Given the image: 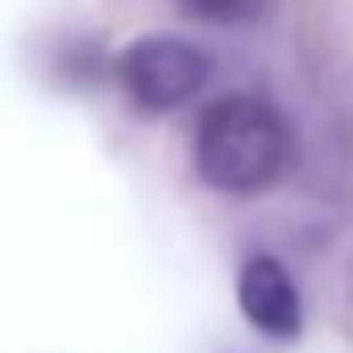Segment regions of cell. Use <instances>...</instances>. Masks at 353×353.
Masks as SVG:
<instances>
[{
  "label": "cell",
  "instance_id": "obj_1",
  "mask_svg": "<svg viewBox=\"0 0 353 353\" xmlns=\"http://www.w3.org/2000/svg\"><path fill=\"white\" fill-rule=\"evenodd\" d=\"M291 154L287 121L258 96H221L196 125V170L216 192H258Z\"/></svg>",
  "mask_w": 353,
  "mask_h": 353
},
{
  "label": "cell",
  "instance_id": "obj_2",
  "mask_svg": "<svg viewBox=\"0 0 353 353\" xmlns=\"http://www.w3.org/2000/svg\"><path fill=\"white\" fill-rule=\"evenodd\" d=\"M117 79L141 112H170L208 83V54L183 38H137L117 59Z\"/></svg>",
  "mask_w": 353,
  "mask_h": 353
},
{
  "label": "cell",
  "instance_id": "obj_3",
  "mask_svg": "<svg viewBox=\"0 0 353 353\" xmlns=\"http://www.w3.org/2000/svg\"><path fill=\"white\" fill-rule=\"evenodd\" d=\"M237 299L245 320L270 336V341H295L303 332V303L295 291V279L287 274V266L279 258H250L237 274Z\"/></svg>",
  "mask_w": 353,
  "mask_h": 353
},
{
  "label": "cell",
  "instance_id": "obj_4",
  "mask_svg": "<svg viewBox=\"0 0 353 353\" xmlns=\"http://www.w3.org/2000/svg\"><path fill=\"white\" fill-rule=\"evenodd\" d=\"M179 5L196 17H212V21H225V17H237L250 0H179Z\"/></svg>",
  "mask_w": 353,
  "mask_h": 353
}]
</instances>
